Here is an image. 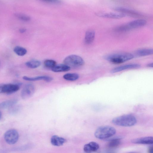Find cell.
Segmentation results:
<instances>
[{
  "label": "cell",
  "mask_w": 153,
  "mask_h": 153,
  "mask_svg": "<svg viewBox=\"0 0 153 153\" xmlns=\"http://www.w3.org/2000/svg\"><path fill=\"white\" fill-rule=\"evenodd\" d=\"M22 78L23 79L27 81H34L43 80L48 82H51L53 79L52 77L46 76H37L35 77H29L24 76L22 77Z\"/></svg>",
  "instance_id": "13"
},
{
  "label": "cell",
  "mask_w": 153,
  "mask_h": 153,
  "mask_svg": "<svg viewBox=\"0 0 153 153\" xmlns=\"http://www.w3.org/2000/svg\"><path fill=\"white\" fill-rule=\"evenodd\" d=\"M112 123L114 125L122 126H131L137 123L135 116L131 114L123 115L113 119Z\"/></svg>",
  "instance_id": "1"
},
{
  "label": "cell",
  "mask_w": 153,
  "mask_h": 153,
  "mask_svg": "<svg viewBox=\"0 0 153 153\" xmlns=\"http://www.w3.org/2000/svg\"><path fill=\"white\" fill-rule=\"evenodd\" d=\"M99 148V145L98 143L91 142L84 146L83 150L86 153H91L96 151Z\"/></svg>",
  "instance_id": "12"
},
{
  "label": "cell",
  "mask_w": 153,
  "mask_h": 153,
  "mask_svg": "<svg viewBox=\"0 0 153 153\" xmlns=\"http://www.w3.org/2000/svg\"><path fill=\"white\" fill-rule=\"evenodd\" d=\"M79 75L76 73H68L63 76V78L65 79L70 81L76 80L79 78Z\"/></svg>",
  "instance_id": "21"
},
{
  "label": "cell",
  "mask_w": 153,
  "mask_h": 153,
  "mask_svg": "<svg viewBox=\"0 0 153 153\" xmlns=\"http://www.w3.org/2000/svg\"><path fill=\"white\" fill-rule=\"evenodd\" d=\"M66 141L65 138L56 135L53 136L51 139V144L55 146H62L66 142Z\"/></svg>",
  "instance_id": "14"
},
{
  "label": "cell",
  "mask_w": 153,
  "mask_h": 153,
  "mask_svg": "<svg viewBox=\"0 0 153 153\" xmlns=\"http://www.w3.org/2000/svg\"><path fill=\"white\" fill-rule=\"evenodd\" d=\"M146 21L144 19H137L131 21L125 25H122L116 29L118 31H126L131 29L139 27L145 25Z\"/></svg>",
  "instance_id": "5"
},
{
  "label": "cell",
  "mask_w": 153,
  "mask_h": 153,
  "mask_svg": "<svg viewBox=\"0 0 153 153\" xmlns=\"http://www.w3.org/2000/svg\"><path fill=\"white\" fill-rule=\"evenodd\" d=\"M14 16L19 19L23 21L27 22L30 19V18L28 16L21 13H15Z\"/></svg>",
  "instance_id": "24"
},
{
  "label": "cell",
  "mask_w": 153,
  "mask_h": 153,
  "mask_svg": "<svg viewBox=\"0 0 153 153\" xmlns=\"http://www.w3.org/2000/svg\"><path fill=\"white\" fill-rule=\"evenodd\" d=\"M149 152L150 153H152L153 152V146H152L150 147L149 148L148 150Z\"/></svg>",
  "instance_id": "28"
},
{
  "label": "cell",
  "mask_w": 153,
  "mask_h": 153,
  "mask_svg": "<svg viewBox=\"0 0 153 153\" xmlns=\"http://www.w3.org/2000/svg\"><path fill=\"white\" fill-rule=\"evenodd\" d=\"M44 65L47 68H52L56 65V62L53 60L46 59L44 62Z\"/></svg>",
  "instance_id": "25"
},
{
  "label": "cell",
  "mask_w": 153,
  "mask_h": 153,
  "mask_svg": "<svg viewBox=\"0 0 153 153\" xmlns=\"http://www.w3.org/2000/svg\"><path fill=\"white\" fill-rule=\"evenodd\" d=\"M71 68L65 64L56 65L51 70L52 71L55 72H66L69 71Z\"/></svg>",
  "instance_id": "17"
},
{
  "label": "cell",
  "mask_w": 153,
  "mask_h": 153,
  "mask_svg": "<svg viewBox=\"0 0 153 153\" xmlns=\"http://www.w3.org/2000/svg\"><path fill=\"white\" fill-rule=\"evenodd\" d=\"M1 112H0V117H1Z\"/></svg>",
  "instance_id": "31"
},
{
  "label": "cell",
  "mask_w": 153,
  "mask_h": 153,
  "mask_svg": "<svg viewBox=\"0 0 153 153\" xmlns=\"http://www.w3.org/2000/svg\"><path fill=\"white\" fill-rule=\"evenodd\" d=\"M44 1L48 2L49 3L59 4L60 3L61 1L60 0H41Z\"/></svg>",
  "instance_id": "26"
},
{
  "label": "cell",
  "mask_w": 153,
  "mask_h": 153,
  "mask_svg": "<svg viewBox=\"0 0 153 153\" xmlns=\"http://www.w3.org/2000/svg\"><path fill=\"white\" fill-rule=\"evenodd\" d=\"M19 85L14 84H3L2 93L7 94L13 93L17 91L19 89Z\"/></svg>",
  "instance_id": "8"
},
{
  "label": "cell",
  "mask_w": 153,
  "mask_h": 153,
  "mask_svg": "<svg viewBox=\"0 0 153 153\" xmlns=\"http://www.w3.org/2000/svg\"><path fill=\"white\" fill-rule=\"evenodd\" d=\"M26 30L24 28H21L19 30V32L21 33H23L26 32Z\"/></svg>",
  "instance_id": "27"
},
{
  "label": "cell",
  "mask_w": 153,
  "mask_h": 153,
  "mask_svg": "<svg viewBox=\"0 0 153 153\" xmlns=\"http://www.w3.org/2000/svg\"><path fill=\"white\" fill-rule=\"evenodd\" d=\"M4 138L5 140L9 144L12 145L16 143L19 138L18 132L15 129H10L4 133Z\"/></svg>",
  "instance_id": "6"
},
{
  "label": "cell",
  "mask_w": 153,
  "mask_h": 153,
  "mask_svg": "<svg viewBox=\"0 0 153 153\" xmlns=\"http://www.w3.org/2000/svg\"><path fill=\"white\" fill-rule=\"evenodd\" d=\"M3 84H0V93H2V89Z\"/></svg>",
  "instance_id": "29"
},
{
  "label": "cell",
  "mask_w": 153,
  "mask_h": 153,
  "mask_svg": "<svg viewBox=\"0 0 153 153\" xmlns=\"http://www.w3.org/2000/svg\"><path fill=\"white\" fill-rule=\"evenodd\" d=\"M147 66L148 67H152L153 66V63H149V64H148Z\"/></svg>",
  "instance_id": "30"
},
{
  "label": "cell",
  "mask_w": 153,
  "mask_h": 153,
  "mask_svg": "<svg viewBox=\"0 0 153 153\" xmlns=\"http://www.w3.org/2000/svg\"><path fill=\"white\" fill-rule=\"evenodd\" d=\"M116 133V130L113 127L108 126H103L99 127L95 131V137L100 139L108 138Z\"/></svg>",
  "instance_id": "2"
},
{
  "label": "cell",
  "mask_w": 153,
  "mask_h": 153,
  "mask_svg": "<svg viewBox=\"0 0 153 153\" xmlns=\"http://www.w3.org/2000/svg\"><path fill=\"white\" fill-rule=\"evenodd\" d=\"M17 102L16 100L12 99L4 101L0 103V108L6 109L14 105Z\"/></svg>",
  "instance_id": "18"
},
{
  "label": "cell",
  "mask_w": 153,
  "mask_h": 153,
  "mask_svg": "<svg viewBox=\"0 0 153 153\" xmlns=\"http://www.w3.org/2000/svg\"><path fill=\"white\" fill-rule=\"evenodd\" d=\"M131 142L135 144H152L153 143V138L152 137H146L134 139Z\"/></svg>",
  "instance_id": "11"
},
{
  "label": "cell",
  "mask_w": 153,
  "mask_h": 153,
  "mask_svg": "<svg viewBox=\"0 0 153 153\" xmlns=\"http://www.w3.org/2000/svg\"><path fill=\"white\" fill-rule=\"evenodd\" d=\"M140 67V65L138 64H130L114 68L111 70V72L114 73L128 69L137 68Z\"/></svg>",
  "instance_id": "10"
},
{
  "label": "cell",
  "mask_w": 153,
  "mask_h": 153,
  "mask_svg": "<svg viewBox=\"0 0 153 153\" xmlns=\"http://www.w3.org/2000/svg\"><path fill=\"white\" fill-rule=\"evenodd\" d=\"M64 64L70 68H77L83 65L85 63L83 59L80 56L75 55L67 56L63 61Z\"/></svg>",
  "instance_id": "4"
},
{
  "label": "cell",
  "mask_w": 153,
  "mask_h": 153,
  "mask_svg": "<svg viewBox=\"0 0 153 153\" xmlns=\"http://www.w3.org/2000/svg\"><path fill=\"white\" fill-rule=\"evenodd\" d=\"M113 9L116 11L124 12L125 13H128L129 14L132 15H137V13L134 12L131 10H128L125 8L120 7H116L114 8Z\"/></svg>",
  "instance_id": "23"
},
{
  "label": "cell",
  "mask_w": 153,
  "mask_h": 153,
  "mask_svg": "<svg viewBox=\"0 0 153 153\" xmlns=\"http://www.w3.org/2000/svg\"><path fill=\"white\" fill-rule=\"evenodd\" d=\"M13 51L16 54L20 56H24L27 52L25 48L19 46H15L13 48Z\"/></svg>",
  "instance_id": "19"
},
{
  "label": "cell",
  "mask_w": 153,
  "mask_h": 153,
  "mask_svg": "<svg viewBox=\"0 0 153 153\" xmlns=\"http://www.w3.org/2000/svg\"><path fill=\"white\" fill-rule=\"evenodd\" d=\"M134 55L130 53H117L105 56V59L114 64H120L132 59Z\"/></svg>",
  "instance_id": "3"
},
{
  "label": "cell",
  "mask_w": 153,
  "mask_h": 153,
  "mask_svg": "<svg viewBox=\"0 0 153 153\" xmlns=\"http://www.w3.org/2000/svg\"><path fill=\"white\" fill-rule=\"evenodd\" d=\"M40 61L36 60H32L27 62L25 63L26 66L30 68H35L39 67L41 65Z\"/></svg>",
  "instance_id": "20"
},
{
  "label": "cell",
  "mask_w": 153,
  "mask_h": 153,
  "mask_svg": "<svg viewBox=\"0 0 153 153\" xmlns=\"http://www.w3.org/2000/svg\"><path fill=\"white\" fill-rule=\"evenodd\" d=\"M34 91V86L31 84H27L25 85L21 91L22 97L24 99H27L33 95Z\"/></svg>",
  "instance_id": "7"
},
{
  "label": "cell",
  "mask_w": 153,
  "mask_h": 153,
  "mask_svg": "<svg viewBox=\"0 0 153 153\" xmlns=\"http://www.w3.org/2000/svg\"><path fill=\"white\" fill-rule=\"evenodd\" d=\"M120 138H115L110 140L107 146L110 148H116L120 143Z\"/></svg>",
  "instance_id": "22"
},
{
  "label": "cell",
  "mask_w": 153,
  "mask_h": 153,
  "mask_svg": "<svg viewBox=\"0 0 153 153\" xmlns=\"http://www.w3.org/2000/svg\"><path fill=\"white\" fill-rule=\"evenodd\" d=\"M95 36V32L94 30L87 31L85 34V42L87 44H90L94 41Z\"/></svg>",
  "instance_id": "15"
},
{
  "label": "cell",
  "mask_w": 153,
  "mask_h": 153,
  "mask_svg": "<svg viewBox=\"0 0 153 153\" xmlns=\"http://www.w3.org/2000/svg\"><path fill=\"white\" fill-rule=\"evenodd\" d=\"M153 53L152 49H141L136 51L134 53V55L135 57H139L150 55L152 54Z\"/></svg>",
  "instance_id": "16"
},
{
  "label": "cell",
  "mask_w": 153,
  "mask_h": 153,
  "mask_svg": "<svg viewBox=\"0 0 153 153\" xmlns=\"http://www.w3.org/2000/svg\"><path fill=\"white\" fill-rule=\"evenodd\" d=\"M96 15L100 17L112 19H120L126 16L124 13H99Z\"/></svg>",
  "instance_id": "9"
}]
</instances>
